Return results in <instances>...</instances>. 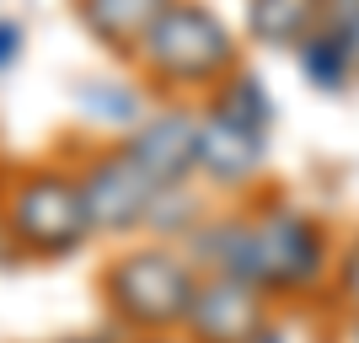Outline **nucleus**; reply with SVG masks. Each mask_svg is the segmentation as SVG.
Returning a JSON list of instances; mask_svg holds the SVG:
<instances>
[{
  "label": "nucleus",
  "instance_id": "obj_2",
  "mask_svg": "<svg viewBox=\"0 0 359 343\" xmlns=\"http://www.w3.org/2000/svg\"><path fill=\"white\" fill-rule=\"evenodd\" d=\"M102 290H107L113 311H118L129 328L166 332V328H182V322H188L198 279L177 253L140 247V253H123L118 263L102 274Z\"/></svg>",
  "mask_w": 359,
  "mask_h": 343
},
{
  "label": "nucleus",
  "instance_id": "obj_9",
  "mask_svg": "<svg viewBox=\"0 0 359 343\" xmlns=\"http://www.w3.org/2000/svg\"><path fill=\"white\" fill-rule=\"evenodd\" d=\"M166 6H172V0H75V16H81V27H86L97 43H107L113 54H135Z\"/></svg>",
  "mask_w": 359,
  "mask_h": 343
},
{
  "label": "nucleus",
  "instance_id": "obj_8",
  "mask_svg": "<svg viewBox=\"0 0 359 343\" xmlns=\"http://www.w3.org/2000/svg\"><path fill=\"white\" fill-rule=\"evenodd\" d=\"M129 156L150 172L156 188H177L188 172L198 166V119L194 113H161V119H150L135 140H129Z\"/></svg>",
  "mask_w": 359,
  "mask_h": 343
},
{
  "label": "nucleus",
  "instance_id": "obj_15",
  "mask_svg": "<svg viewBox=\"0 0 359 343\" xmlns=\"http://www.w3.org/2000/svg\"><path fill=\"white\" fill-rule=\"evenodd\" d=\"M16 48H22V27H16V22H0V70L16 60Z\"/></svg>",
  "mask_w": 359,
  "mask_h": 343
},
{
  "label": "nucleus",
  "instance_id": "obj_10",
  "mask_svg": "<svg viewBox=\"0 0 359 343\" xmlns=\"http://www.w3.org/2000/svg\"><path fill=\"white\" fill-rule=\"evenodd\" d=\"M327 0H247V32L269 48H300L322 27Z\"/></svg>",
  "mask_w": 359,
  "mask_h": 343
},
{
  "label": "nucleus",
  "instance_id": "obj_16",
  "mask_svg": "<svg viewBox=\"0 0 359 343\" xmlns=\"http://www.w3.org/2000/svg\"><path fill=\"white\" fill-rule=\"evenodd\" d=\"M252 343H279V338H273V332H257V338Z\"/></svg>",
  "mask_w": 359,
  "mask_h": 343
},
{
  "label": "nucleus",
  "instance_id": "obj_12",
  "mask_svg": "<svg viewBox=\"0 0 359 343\" xmlns=\"http://www.w3.org/2000/svg\"><path fill=\"white\" fill-rule=\"evenodd\" d=\"M215 102H220L225 113H236V119L257 123V129H269V119H273L263 81H257V75H241V70H236V75H225V86L215 91Z\"/></svg>",
  "mask_w": 359,
  "mask_h": 343
},
{
  "label": "nucleus",
  "instance_id": "obj_18",
  "mask_svg": "<svg viewBox=\"0 0 359 343\" xmlns=\"http://www.w3.org/2000/svg\"><path fill=\"white\" fill-rule=\"evenodd\" d=\"M150 343H172V338H150Z\"/></svg>",
  "mask_w": 359,
  "mask_h": 343
},
{
  "label": "nucleus",
  "instance_id": "obj_13",
  "mask_svg": "<svg viewBox=\"0 0 359 343\" xmlns=\"http://www.w3.org/2000/svg\"><path fill=\"white\" fill-rule=\"evenodd\" d=\"M332 27H338V38H344L348 75H359V0H348V6H332Z\"/></svg>",
  "mask_w": 359,
  "mask_h": 343
},
{
  "label": "nucleus",
  "instance_id": "obj_1",
  "mask_svg": "<svg viewBox=\"0 0 359 343\" xmlns=\"http://www.w3.org/2000/svg\"><path fill=\"white\" fill-rule=\"evenodd\" d=\"M135 54L166 86H215L225 75H236V43L225 22L194 0H172Z\"/></svg>",
  "mask_w": 359,
  "mask_h": 343
},
{
  "label": "nucleus",
  "instance_id": "obj_6",
  "mask_svg": "<svg viewBox=\"0 0 359 343\" xmlns=\"http://www.w3.org/2000/svg\"><path fill=\"white\" fill-rule=\"evenodd\" d=\"M182 328L194 332V343H252L257 332H269L263 328V290L215 274L198 284L194 311Z\"/></svg>",
  "mask_w": 359,
  "mask_h": 343
},
{
  "label": "nucleus",
  "instance_id": "obj_11",
  "mask_svg": "<svg viewBox=\"0 0 359 343\" xmlns=\"http://www.w3.org/2000/svg\"><path fill=\"white\" fill-rule=\"evenodd\" d=\"M300 70L311 75L322 91H338L348 81V54H344V38H338V27H316L306 43H300Z\"/></svg>",
  "mask_w": 359,
  "mask_h": 343
},
{
  "label": "nucleus",
  "instance_id": "obj_4",
  "mask_svg": "<svg viewBox=\"0 0 359 343\" xmlns=\"http://www.w3.org/2000/svg\"><path fill=\"white\" fill-rule=\"evenodd\" d=\"M252 225V284L257 290H311L327 269V241L300 209H269Z\"/></svg>",
  "mask_w": 359,
  "mask_h": 343
},
{
  "label": "nucleus",
  "instance_id": "obj_7",
  "mask_svg": "<svg viewBox=\"0 0 359 343\" xmlns=\"http://www.w3.org/2000/svg\"><path fill=\"white\" fill-rule=\"evenodd\" d=\"M263 145L269 129L225 113L220 102H210V113H198V172L220 188H241L263 166Z\"/></svg>",
  "mask_w": 359,
  "mask_h": 343
},
{
  "label": "nucleus",
  "instance_id": "obj_17",
  "mask_svg": "<svg viewBox=\"0 0 359 343\" xmlns=\"http://www.w3.org/2000/svg\"><path fill=\"white\" fill-rule=\"evenodd\" d=\"M75 343H102V338H75Z\"/></svg>",
  "mask_w": 359,
  "mask_h": 343
},
{
  "label": "nucleus",
  "instance_id": "obj_3",
  "mask_svg": "<svg viewBox=\"0 0 359 343\" xmlns=\"http://www.w3.org/2000/svg\"><path fill=\"white\" fill-rule=\"evenodd\" d=\"M6 231L38 257H65L91 236L81 182L65 172H27L6 199Z\"/></svg>",
  "mask_w": 359,
  "mask_h": 343
},
{
  "label": "nucleus",
  "instance_id": "obj_14",
  "mask_svg": "<svg viewBox=\"0 0 359 343\" xmlns=\"http://www.w3.org/2000/svg\"><path fill=\"white\" fill-rule=\"evenodd\" d=\"M338 290H344V300L359 311V241L344 253V263H338Z\"/></svg>",
  "mask_w": 359,
  "mask_h": 343
},
{
  "label": "nucleus",
  "instance_id": "obj_5",
  "mask_svg": "<svg viewBox=\"0 0 359 343\" xmlns=\"http://www.w3.org/2000/svg\"><path fill=\"white\" fill-rule=\"evenodd\" d=\"M156 182H150V172L129 156V145L118 150H102L97 161L81 172V199H86V220L91 231H129V225H140L150 215V204H156Z\"/></svg>",
  "mask_w": 359,
  "mask_h": 343
}]
</instances>
